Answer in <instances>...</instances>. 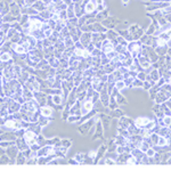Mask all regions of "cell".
I'll return each mask as SVG.
<instances>
[{
	"label": "cell",
	"instance_id": "obj_44",
	"mask_svg": "<svg viewBox=\"0 0 171 171\" xmlns=\"http://www.w3.org/2000/svg\"><path fill=\"white\" fill-rule=\"evenodd\" d=\"M168 55H169V56H171V48L168 50Z\"/></svg>",
	"mask_w": 171,
	"mask_h": 171
},
{
	"label": "cell",
	"instance_id": "obj_32",
	"mask_svg": "<svg viewBox=\"0 0 171 171\" xmlns=\"http://www.w3.org/2000/svg\"><path fill=\"white\" fill-rule=\"evenodd\" d=\"M163 123L164 127H170L171 125V115H163Z\"/></svg>",
	"mask_w": 171,
	"mask_h": 171
},
{
	"label": "cell",
	"instance_id": "obj_31",
	"mask_svg": "<svg viewBox=\"0 0 171 171\" xmlns=\"http://www.w3.org/2000/svg\"><path fill=\"white\" fill-rule=\"evenodd\" d=\"M61 144H62L63 146H65V147H68L70 149L71 146H72V140H70L68 138H63L62 140H61Z\"/></svg>",
	"mask_w": 171,
	"mask_h": 171
},
{
	"label": "cell",
	"instance_id": "obj_35",
	"mask_svg": "<svg viewBox=\"0 0 171 171\" xmlns=\"http://www.w3.org/2000/svg\"><path fill=\"white\" fill-rule=\"evenodd\" d=\"M30 148H31L33 152H38L40 148H41V145H40L39 142H35V144H33V145H31Z\"/></svg>",
	"mask_w": 171,
	"mask_h": 171
},
{
	"label": "cell",
	"instance_id": "obj_45",
	"mask_svg": "<svg viewBox=\"0 0 171 171\" xmlns=\"http://www.w3.org/2000/svg\"><path fill=\"white\" fill-rule=\"evenodd\" d=\"M142 1H147V0H142Z\"/></svg>",
	"mask_w": 171,
	"mask_h": 171
},
{
	"label": "cell",
	"instance_id": "obj_5",
	"mask_svg": "<svg viewBox=\"0 0 171 171\" xmlns=\"http://www.w3.org/2000/svg\"><path fill=\"white\" fill-rule=\"evenodd\" d=\"M40 114L46 116V118H51L54 115V110L49 105H45V106L40 107Z\"/></svg>",
	"mask_w": 171,
	"mask_h": 171
},
{
	"label": "cell",
	"instance_id": "obj_24",
	"mask_svg": "<svg viewBox=\"0 0 171 171\" xmlns=\"http://www.w3.org/2000/svg\"><path fill=\"white\" fill-rule=\"evenodd\" d=\"M74 158H75V160L79 162V164H83V163H85L86 158H87V154H85V153H76Z\"/></svg>",
	"mask_w": 171,
	"mask_h": 171
},
{
	"label": "cell",
	"instance_id": "obj_27",
	"mask_svg": "<svg viewBox=\"0 0 171 171\" xmlns=\"http://www.w3.org/2000/svg\"><path fill=\"white\" fill-rule=\"evenodd\" d=\"M66 11H68V18H73V17H76L75 16V10H74V4L71 6H68V8H66Z\"/></svg>",
	"mask_w": 171,
	"mask_h": 171
},
{
	"label": "cell",
	"instance_id": "obj_25",
	"mask_svg": "<svg viewBox=\"0 0 171 171\" xmlns=\"http://www.w3.org/2000/svg\"><path fill=\"white\" fill-rule=\"evenodd\" d=\"M132 88H135V89H142V88H144V81H142V80H139L138 78H136V79L134 80Z\"/></svg>",
	"mask_w": 171,
	"mask_h": 171
},
{
	"label": "cell",
	"instance_id": "obj_3",
	"mask_svg": "<svg viewBox=\"0 0 171 171\" xmlns=\"http://www.w3.org/2000/svg\"><path fill=\"white\" fill-rule=\"evenodd\" d=\"M152 119L148 118V116H137L136 119L134 120V124L136 125L138 129H142V128H144L145 125L147 124Z\"/></svg>",
	"mask_w": 171,
	"mask_h": 171
},
{
	"label": "cell",
	"instance_id": "obj_1",
	"mask_svg": "<svg viewBox=\"0 0 171 171\" xmlns=\"http://www.w3.org/2000/svg\"><path fill=\"white\" fill-rule=\"evenodd\" d=\"M38 137L39 135L38 134H35L33 130H31V129H25L24 130V134H23V138H24V140L26 142L28 146H31V145H33L35 142H38Z\"/></svg>",
	"mask_w": 171,
	"mask_h": 171
},
{
	"label": "cell",
	"instance_id": "obj_7",
	"mask_svg": "<svg viewBox=\"0 0 171 171\" xmlns=\"http://www.w3.org/2000/svg\"><path fill=\"white\" fill-rule=\"evenodd\" d=\"M16 147L20 149V152H23V151H25V149L30 148V146L26 144V142L24 140V138H23V137H18V138L16 139Z\"/></svg>",
	"mask_w": 171,
	"mask_h": 171
},
{
	"label": "cell",
	"instance_id": "obj_41",
	"mask_svg": "<svg viewBox=\"0 0 171 171\" xmlns=\"http://www.w3.org/2000/svg\"><path fill=\"white\" fill-rule=\"evenodd\" d=\"M165 105H166V106H168V107L171 110V97L169 98V99H168V100H166V102H165Z\"/></svg>",
	"mask_w": 171,
	"mask_h": 171
},
{
	"label": "cell",
	"instance_id": "obj_38",
	"mask_svg": "<svg viewBox=\"0 0 171 171\" xmlns=\"http://www.w3.org/2000/svg\"><path fill=\"white\" fill-rule=\"evenodd\" d=\"M63 2H64L66 6H71L74 4V0H63Z\"/></svg>",
	"mask_w": 171,
	"mask_h": 171
},
{
	"label": "cell",
	"instance_id": "obj_39",
	"mask_svg": "<svg viewBox=\"0 0 171 171\" xmlns=\"http://www.w3.org/2000/svg\"><path fill=\"white\" fill-rule=\"evenodd\" d=\"M68 163H71V164H79V162H78V161L75 160V158L68 160Z\"/></svg>",
	"mask_w": 171,
	"mask_h": 171
},
{
	"label": "cell",
	"instance_id": "obj_14",
	"mask_svg": "<svg viewBox=\"0 0 171 171\" xmlns=\"http://www.w3.org/2000/svg\"><path fill=\"white\" fill-rule=\"evenodd\" d=\"M130 154H131V155H134L135 158H137L138 160H140L142 156L145 155V153H144V152H142V151L139 147L132 148V149H131V152H130Z\"/></svg>",
	"mask_w": 171,
	"mask_h": 171
},
{
	"label": "cell",
	"instance_id": "obj_20",
	"mask_svg": "<svg viewBox=\"0 0 171 171\" xmlns=\"http://www.w3.org/2000/svg\"><path fill=\"white\" fill-rule=\"evenodd\" d=\"M33 8L34 9H37V10L39 11V13H41V11H44V10H46L47 9V6L41 1V0H38L35 4L33 5Z\"/></svg>",
	"mask_w": 171,
	"mask_h": 171
},
{
	"label": "cell",
	"instance_id": "obj_28",
	"mask_svg": "<svg viewBox=\"0 0 171 171\" xmlns=\"http://www.w3.org/2000/svg\"><path fill=\"white\" fill-rule=\"evenodd\" d=\"M127 164H139V160L130 154V156L127 160Z\"/></svg>",
	"mask_w": 171,
	"mask_h": 171
},
{
	"label": "cell",
	"instance_id": "obj_23",
	"mask_svg": "<svg viewBox=\"0 0 171 171\" xmlns=\"http://www.w3.org/2000/svg\"><path fill=\"white\" fill-rule=\"evenodd\" d=\"M64 45L66 48H71V47H73L75 45V41L73 40L72 37H66L65 39H64Z\"/></svg>",
	"mask_w": 171,
	"mask_h": 171
},
{
	"label": "cell",
	"instance_id": "obj_8",
	"mask_svg": "<svg viewBox=\"0 0 171 171\" xmlns=\"http://www.w3.org/2000/svg\"><path fill=\"white\" fill-rule=\"evenodd\" d=\"M21 107H22V104L17 100H14V103L8 107V112L9 114H16L21 111Z\"/></svg>",
	"mask_w": 171,
	"mask_h": 171
},
{
	"label": "cell",
	"instance_id": "obj_17",
	"mask_svg": "<svg viewBox=\"0 0 171 171\" xmlns=\"http://www.w3.org/2000/svg\"><path fill=\"white\" fill-rule=\"evenodd\" d=\"M159 138H160L159 134H156V132H152V134H151V136L148 137V140H149V142L152 144V146H155V145H158Z\"/></svg>",
	"mask_w": 171,
	"mask_h": 171
},
{
	"label": "cell",
	"instance_id": "obj_10",
	"mask_svg": "<svg viewBox=\"0 0 171 171\" xmlns=\"http://www.w3.org/2000/svg\"><path fill=\"white\" fill-rule=\"evenodd\" d=\"M0 61H1V63H9L10 61H13L11 52H9V51H1Z\"/></svg>",
	"mask_w": 171,
	"mask_h": 171
},
{
	"label": "cell",
	"instance_id": "obj_4",
	"mask_svg": "<svg viewBox=\"0 0 171 171\" xmlns=\"http://www.w3.org/2000/svg\"><path fill=\"white\" fill-rule=\"evenodd\" d=\"M114 44L111 41L110 39H105L103 40L102 42V52L103 54H107V52H110V51L114 50Z\"/></svg>",
	"mask_w": 171,
	"mask_h": 171
},
{
	"label": "cell",
	"instance_id": "obj_36",
	"mask_svg": "<svg viewBox=\"0 0 171 171\" xmlns=\"http://www.w3.org/2000/svg\"><path fill=\"white\" fill-rule=\"evenodd\" d=\"M37 1H38V0H25V4H24V6H28V7H30V6H33Z\"/></svg>",
	"mask_w": 171,
	"mask_h": 171
},
{
	"label": "cell",
	"instance_id": "obj_42",
	"mask_svg": "<svg viewBox=\"0 0 171 171\" xmlns=\"http://www.w3.org/2000/svg\"><path fill=\"white\" fill-rule=\"evenodd\" d=\"M121 4H122L123 6L128 5V4H129V0H121Z\"/></svg>",
	"mask_w": 171,
	"mask_h": 171
},
{
	"label": "cell",
	"instance_id": "obj_11",
	"mask_svg": "<svg viewBox=\"0 0 171 171\" xmlns=\"http://www.w3.org/2000/svg\"><path fill=\"white\" fill-rule=\"evenodd\" d=\"M37 122H38V123H39L44 129H45V128H47L48 125L50 124V118H46V116H44V115H40V118L38 119Z\"/></svg>",
	"mask_w": 171,
	"mask_h": 171
},
{
	"label": "cell",
	"instance_id": "obj_26",
	"mask_svg": "<svg viewBox=\"0 0 171 171\" xmlns=\"http://www.w3.org/2000/svg\"><path fill=\"white\" fill-rule=\"evenodd\" d=\"M95 89L89 86L88 88H87V90H86V99H92V96H94V94H95Z\"/></svg>",
	"mask_w": 171,
	"mask_h": 171
},
{
	"label": "cell",
	"instance_id": "obj_34",
	"mask_svg": "<svg viewBox=\"0 0 171 171\" xmlns=\"http://www.w3.org/2000/svg\"><path fill=\"white\" fill-rule=\"evenodd\" d=\"M155 154H156V151H155L153 147H149L147 151H146V155H147L148 158H154Z\"/></svg>",
	"mask_w": 171,
	"mask_h": 171
},
{
	"label": "cell",
	"instance_id": "obj_21",
	"mask_svg": "<svg viewBox=\"0 0 171 171\" xmlns=\"http://www.w3.org/2000/svg\"><path fill=\"white\" fill-rule=\"evenodd\" d=\"M82 119V115H76V114H70L68 118V122L70 123H75V122H79Z\"/></svg>",
	"mask_w": 171,
	"mask_h": 171
},
{
	"label": "cell",
	"instance_id": "obj_18",
	"mask_svg": "<svg viewBox=\"0 0 171 171\" xmlns=\"http://www.w3.org/2000/svg\"><path fill=\"white\" fill-rule=\"evenodd\" d=\"M1 148H8L10 147V146H14V145H16V140H11V139H4V140H1Z\"/></svg>",
	"mask_w": 171,
	"mask_h": 171
},
{
	"label": "cell",
	"instance_id": "obj_22",
	"mask_svg": "<svg viewBox=\"0 0 171 171\" xmlns=\"http://www.w3.org/2000/svg\"><path fill=\"white\" fill-rule=\"evenodd\" d=\"M168 142H169V140H168V138L164 136H160L159 138V142H158V146H160L161 148H164L168 146Z\"/></svg>",
	"mask_w": 171,
	"mask_h": 171
},
{
	"label": "cell",
	"instance_id": "obj_13",
	"mask_svg": "<svg viewBox=\"0 0 171 171\" xmlns=\"http://www.w3.org/2000/svg\"><path fill=\"white\" fill-rule=\"evenodd\" d=\"M52 97V103L56 105V106H61L63 103H64V98H63V95H59V94H55V95H51Z\"/></svg>",
	"mask_w": 171,
	"mask_h": 171
},
{
	"label": "cell",
	"instance_id": "obj_9",
	"mask_svg": "<svg viewBox=\"0 0 171 171\" xmlns=\"http://www.w3.org/2000/svg\"><path fill=\"white\" fill-rule=\"evenodd\" d=\"M97 9V4L96 2H94L92 0H90L89 2H87L85 6V10H86V14H92V13H95Z\"/></svg>",
	"mask_w": 171,
	"mask_h": 171
},
{
	"label": "cell",
	"instance_id": "obj_40",
	"mask_svg": "<svg viewBox=\"0 0 171 171\" xmlns=\"http://www.w3.org/2000/svg\"><path fill=\"white\" fill-rule=\"evenodd\" d=\"M41 1H42L46 6H49V5L52 4V1H54V0H41Z\"/></svg>",
	"mask_w": 171,
	"mask_h": 171
},
{
	"label": "cell",
	"instance_id": "obj_30",
	"mask_svg": "<svg viewBox=\"0 0 171 171\" xmlns=\"http://www.w3.org/2000/svg\"><path fill=\"white\" fill-rule=\"evenodd\" d=\"M137 78H138L139 80H142V81H146V78H147V73H146V71H145V70L139 71L138 74H137Z\"/></svg>",
	"mask_w": 171,
	"mask_h": 171
},
{
	"label": "cell",
	"instance_id": "obj_2",
	"mask_svg": "<svg viewBox=\"0 0 171 171\" xmlns=\"http://www.w3.org/2000/svg\"><path fill=\"white\" fill-rule=\"evenodd\" d=\"M95 110V103L91 99H86L85 102L82 103V107H81V114L82 116H86L87 114H89Z\"/></svg>",
	"mask_w": 171,
	"mask_h": 171
},
{
	"label": "cell",
	"instance_id": "obj_43",
	"mask_svg": "<svg viewBox=\"0 0 171 171\" xmlns=\"http://www.w3.org/2000/svg\"><path fill=\"white\" fill-rule=\"evenodd\" d=\"M165 32L169 34V37H170V39H171V28H169V30H168V31H165Z\"/></svg>",
	"mask_w": 171,
	"mask_h": 171
},
{
	"label": "cell",
	"instance_id": "obj_37",
	"mask_svg": "<svg viewBox=\"0 0 171 171\" xmlns=\"http://www.w3.org/2000/svg\"><path fill=\"white\" fill-rule=\"evenodd\" d=\"M14 1H15V2H16L20 7H23V6H24V4H25V0H14Z\"/></svg>",
	"mask_w": 171,
	"mask_h": 171
},
{
	"label": "cell",
	"instance_id": "obj_33",
	"mask_svg": "<svg viewBox=\"0 0 171 171\" xmlns=\"http://www.w3.org/2000/svg\"><path fill=\"white\" fill-rule=\"evenodd\" d=\"M102 50L100 49H98V48H95L94 50L91 51V56L92 57H100L102 56Z\"/></svg>",
	"mask_w": 171,
	"mask_h": 171
},
{
	"label": "cell",
	"instance_id": "obj_19",
	"mask_svg": "<svg viewBox=\"0 0 171 171\" xmlns=\"http://www.w3.org/2000/svg\"><path fill=\"white\" fill-rule=\"evenodd\" d=\"M114 88L118 91H123L127 87H125V83L123 80H118V81L114 82Z\"/></svg>",
	"mask_w": 171,
	"mask_h": 171
},
{
	"label": "cell",
	"instance_id": "obj_15",
	"mask_svg": "<svg viewBox=\"0 0 171 171\" xmlns=\"http://www.w3.org/2000/svg\"><path fill=\"white\" fill-rule=\"evenodd\" d=\"M10 28H11L10 23L1 22V25H0V31H1V34H5V35H7V33H8V31L10 30Z\"/></svg>",
	"mask_w": 171,
	"mask_h": 171
},
{
	"label": "cell",
	"instance_id": "obj_29",
	"mask_svg": "<svg viewBox=\"0 0 171 171\" xmlns=\"http://www.w3.org/2000/svg\"><path fill=\"white\" fill-rule=\"evenodd\" d=\"M169 132H170V130H169V128H168V127H161L158 134H159L160 136H164V137H166V136H168V135H169Z\"/></svg>",
	"mask_w": 171,
	"mask_h": 171
},
{
	"label": "cell",
	"instance_id": "obj_6",
	"mask_svg": "<svg viewBox=\"0 0 171 171\" xmlns=\"http://www.w3.org/2000/svg\"><path fill=\"white\" fill-rule=\"evenodd\" d=\"M91 32H82V34L80 35V42L85 47L91 44Z\"/></svg>",
	"mask_w": 171,
	"mask_h": 171
},
{
	"label": "cell",
	"instance_id": "obj_16",
	"mask_svg": "<svg viewBox=\"0 0 171 171\" xmlns=\"http://www.w3.org/2000/svg\"><path fill=\"white\" fill-rule=\"evenodd\" d=\"M26 162H28L26 156L23 154V152H20L18 155H17V158H16V164H18V165L26 164Z\"/></svg>",
	"mask_w": 171,
	"mask_h": 171
},
{
	"label": "cell",
	"instance_id": "obj_12",
	"mask_svg": "<svg viewBox=\"0 0 171 171\" xmlns=\"http://www.w3.org/2000/svg\"><path fill=\"white\" fill-rule=\"evenodd\" d=\"M149 147H152V144L149 142L148 138H144L142 140V142H140V145H139V148L142 149L144 153H146V151H147Z\"/></svg>",
	"mask_w": 171,
	"mask_h": 171
}]
</instances>
